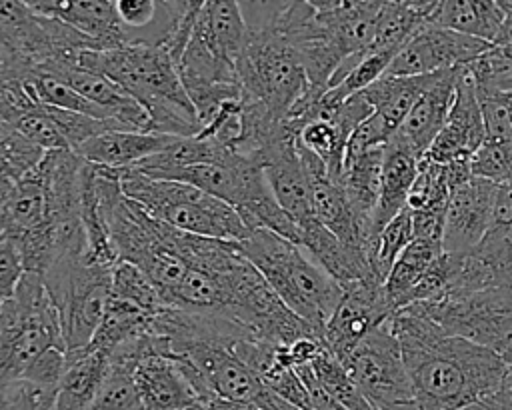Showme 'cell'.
<instances>
[{
    "label": "cell",
    "instance_id": "cell-21",
    "mask_svg": "<svg viewBox=\"0 0 512 410\" xmlns=\"http://www.w3.org/2000/svg\"><path fill=\"white\" fill-rule=\"evenodd\" d=\"M382 166H384V146H374L366 150H348L344 154V166L338 182L342 184L358 218H362L368 224L380 194Z\"/></svg>",
    "mask_w": 512,
    "mask_h": 410
},
{
    "label": "cell",
    "instance_id": "cell-22",
    "mask_svg": "<svg viewBox=\"0 0 512 410\" xmlns=\"http://www.w3.org/2000/svg\"><path fill=\"white\" fill-rule=\"evenodd\" d=\"M194 28L218 54L236 66L248 38V24L240 2L204 0Z\"/></svg>",
    "mask_w": 512,
    "mask_h": 410
},
{
    "label": "cell",
    "instance_id": "cell-46",
    "mask_svg": "<svg viewBox=\"0 0 512 410\" xmlns=\"http://www.w3.org/2000/svg\"><path fill=\"white\" fill-rule=\"evenodd\" d=\"M510 366H512V364H510Z\"/></svg>",
    "mask_w": 512,
    "mask_h": 410
},
{
    "label": "cell",
    "instance_id": "cell-41",
    "mask_svg": "<svg viewBox=\"0 0 512 410\" xmlns=\"http://www.w3.org/2000/svg\"><path fill=\"white\" fill-rule=\"evenodd\" d=\"M500 50V54L512 64V44H506V46H496Z\"/></svg>",
    "mask_w": 512,
    "mask_h": 410
},
{
    "label": "cell",
    "instance_id": "cell-42",
    "mask_svg": "<svg viewBox=\"0 0 512 410\" xmlns=\"http://www.w3.org/2000/svg\"><path fill=\"white\" fill-rule=\"evenodd\" d=\"M6 64H8V54H6V50L0 46V70L6 68Z\"/></svg>",
    "mask_w": 512,
    "mask_h": 410
},
{
    "label": "cell",
    "instance_id": "cell-27",
    "mask_svg": "<svg viewBox=\"0 0 512 410\" xmlns=\"http://www.w3.org/2000/svg\"><path fill=\"white\" fill-rule=\"evenodd\" d=\"M348 140L350 136L330 118H314L298 134V142L326 166L334 180H340Z\"/></svg>",
    "mask_w": 512,
    "mask_h": 410
},
{
    "label": "cell",
    "instance_id": "cell-23",
    "mask_svg": "<svg viewBox=\"0 0 512 410\" xmlns=\"http://www.w3.org/2000/svg\"><path fill=\"white\" fill-rule=\"evenodd\" d=\"M504 22L498 0H436L430 24L494 44Z\"/></svg>",
    "mask_w": 512,
    "mask_h": 410
},
{
    "label": "cell",
    "instance_id": "cell-3",
    "mask_svg": "<svg viewBox=\"0 0 512 410\" xmlns=\"http://www.w3.org/2000/svg\"><path fill=\"white\" fill-rule=\"evenodd\" d=\"M240 2L248 38L236 60V74L246 102L262 106L274 120H286L306 96L310 82L296 46L270 22L266 2Z\"/></svg>",
    "mask_w": 512,
    "mask_h": 410
},
{
    "label": "cell",
    "instance_id": "cell-17",
    "mask_svg": "<svg viewBox=\"0 0 512 410\" xmlns=\"http://www.w3.org/2000/svg\"><path fill=\"white\" fill-rule=\"evenodd\" d=\"M456 70L436 72L428 88L418 96L402 126L392 136L422 158L440 134L456 94Z\"/></svg>",
    "mask_w": 512,
    "mask_h": 410
},
{
    "label": "cell",
    "instance_id": "cell-5",
    "mask_svg": "<svg viewBox=\"0 0 512 410\" xmlns=\"http://www.w3.org/2000/svg\"><path fill=\"white\" fill-rule=\"evenodd\" d=\"M120 186L150 216L176 230L226 242H242L250 234V228L230 204L190 184L152 180L132 168H122Z\"/></svg>",
    "mask_w": 512,
    "mask_h": 410
},
{
    "label": "cell",
    "instance_id": "cell-2",
    "mask_svg": "<svg viewBox=\"0 0 512 410\" xmlns=\"http://www.w3.org/2000/svg\"><path fill=\"white\" fill-rule=\"evenodd\" d=\"M74 66L106 76L134 98L150 118V132L176 138L200 134L196 110L162 48L136 42L116 50H84Z\"/></svg>",
    "mask_w": 512,
    "mask_h": 410
},
{
    "label": "cell",
    "instance_id": "cell-40",
    "mask_svg": "<svg viewBox=\"0 0 512 410\" xmlns=\"http://www.w3.org/2000/svg\"><path fill=\"white\" fill-rule=\"evenodd\" d=\"M498 4L504 12V22L494 40V46H506L512 44V0H498Z\"/></svg>",
    "mask_w": 512,
    "mask_h": 410
},
{
    "label": "cell",
    "instance_id": "cell-32",
    "mask_svg": "<svg viewBox=\"0 0 512 410\" xmlns=\"http://www.w3.org/2000/svg\"><path fill=\"white\" fill-rule=\"evenodd\" d=\"M486 138L484 142H498L512 138V90H498L476 86Z\"/></svg>",
    "mask_w": 512,
    "mask_h": 410
},
{
    "label": "cell",
    "instance_id": "cell-14",
    "mask_svg": "<svg viewBox=\"0 0 512 410\" xmlns=\"http://www.w3.org/2000/svg\"><path fill=\"white\" fill-rule=\"evenodd\" d=\"M486 130L476 82L468 66L456 70V94L448 118L426 156L438 164L470 160L484 144Z\"/></svg>",
    "mask_w": 512,
    "mask_h": 410
},
{
    "label": "cell",
    "instance_id": "cell-44",
    "mask_svg": "<svg viewBox=\"0 0 512 410\" xmlns=\"http://www.w3.org/2000/svg\"><path fill=\"white\" fill-rule=\"evenodd\" d=\"M186 410H206L204 406H200V404H196V406H192V408H186Z\"/></svg>",
    "mask_w": 512,
    "mask_h": 410
},
{
    "label": "cell",
    "instance_id": "cell-4",
    "mask_svg": "<svg viewBox=\"0 0 512 410\" xmlns=\"http://www.w3.org/2000/svg\"><path fill=\"white\" fill-rule=\"evenodd\" d=\"M240 248L278 298L324 340V328L342 298V286L298 244L270 230L252 228Z\"/></svg>",
    "mask_w": 512,
    "mask_h": 410
},
{
    "label": "cell",
    "instance_id": "cell-34",
    "mask_svg": "<svg viewBox=\"0 0 512 410\" xmlns=\"http://www.w3.org/2000/svg\"><path fill=\"white\" fill-rule=\"evenodd\" d=\"M472 176L502 184L512 180V138L484 142L470 158Z\"/></svg>",
    "mask_w": 512,
    "mask_h": 410
},
{
    "label": "cell",
    "instance_id": "cell-28",
    "mask_svg": "<svg viewBox=\"0 0 512 410\" xmlns=\"http://www.w3.org/2000/svg\"><path fill=\"white\" fill-rule=\"evenodd\" d=\"M44 154L42 148L26 140L18 130L0 124V192L32 170Z\"/></svg>",
    "mask_w": 512,
    "mask_h": 410
},
{
    "label": "cell",
    "instance_id": "cell-15",
    "mask_svg": "<svg viewBox=\"0 0 512 410\" xmlns=\"http://www.w3.org/2000/svg\"><path fill=\"white\" fill-rule=\"evenodd\" d=\"M28 6L42 16L56 18L82 32L98 50L136 44V36L118 18L116 0H28Z\"/></svg>",
    "mask_w": 512,
    "mask_h": 410
},
{
    "label": "cell",
    "instance_id": "cell-10",
    "mask_svg": "<svg viewBox=\"0 0 512 410\" xmlns=\"http://www.w3.org/2000/svg\"><path fill=\"white\" fill-rule=\"evenodd\" d=\"M492 44L454 30L424 24L394 56L384 76H426L472 64Z\"/></svg>",
    "mask_w": 512,
    "mask_h": 410
},
{
    "label": "cell",
    "instance_id": "cell-31",
    "mask_svg": "<svg viewBox=\"0 0 512 410\" xmlns=\"http://www.w3.org/2000/svg\"><path fill=\"white\" fill-rule=\"evenodd\" d=\"M450 198V188L444 178L442 164L430 160L426 154L418 160L416 178L408 192L406 208L410 212L422 210H446Z\"/></svg>",
    "mask_w": 512,
    "mask_h": 410
},
{
    "label": "cell",
    "instance_id": "cell-25",
    "mask_svg": "<svg viewBox=\"0 0 512 410\" xmlns=\"http://www.w3.org/2000/svg\"><path fill=\"white\" fill-rule=\"evenodd\" d=\"M442 244L432 240L414 238L398 256L388 278L384 282V294L390 310L396 314L406 306L408 294L418 284V280L426 274V270L440 258Z\"/></svg>",
    "mask_w": 512,
    "mask_h": 410
},
{
    "label": "cell",
    "instance_id": "cell-11",
    "mask_svg": "<svg viewBox=\"0 0 512 410\" xmlns=\"http://www.w3.org/2000/svg\"><path fill=\"white\" fill-rule=\"evenodd\" d=\"M434 74L426 76H382L378 82L362 90V98L370 104L372 114L352 132L348 150H366L384 146L402 126L406 114L428 88Z\"/></svg>",
    "mask_w": 512,
    "mask_h": 410
},
{
    "label": "cell",
    "instance_id": "cell-12",
    "mask_svg": "<svg viewBox=\"0 0 512 410\" xmlns=\"http://www.w3.org/2000/svg\"><path fill=\"white\" fill-rule=\"evenodd\" d=\"M394 316L384 284L358 280L342 286V298L324 328L326 348L342 362L374 328Z\"/></svg>",
    "mask_w": 512,
    "mask_h": 410
},
{
    "label": "cell",
    "instance_id": "cell-19",
    "mask_svg": "<svg viewBox=\"0 0 512 410\" xmlns=\"http://www.w3.org/2000/svg\"><path fill=\"white\" fill-rule=\"evenodd\" d=\"M174 140L176 136H166L156 132L114 130V132H104L96 138H90L76 150V154L86 162L122 170L162 152Z\"/></svg>",
    "mask_w": 512,
    "mask_h": 410
},
{
    "label": "cell",
    "instance_id": "cell-38",
    "mask_svg": "<svg viewBox=\"0 0 512 410\" xmlns=\"http://www.w3.org/2000/svg\"><path fill=\"white\" fill-rule=\"evenodd\" d=\"M116 12L124 28L132 34L150 28L158 16V2L152 0H116Z\"/></svg>",
    "mask_w": 512,
    "mask_h": 410
},
{
    "label": "cell",
    "instance_id": "cell-6",
    "mask_svg": "<svg viewBox=\"0 0 512 410\" xmlns=\"http://www.w3.org/2000/svg\"><path fill=\"white\" fill-rule=\"evenodd\" d=\"M50 348H64L60 314L40 276L26 272L0 310V386L24 378Z\"/></svg>",
    "mask_w": 512,
    "mask_h": 410
},
{
    "label": "cell",
    "instance_id": "cell-9",
    "mask_svg": "<svg viewBox=\"0 0 512 410\" xmlns=\"http://www.w3.org/2000/svg\"><path fill=\"white\" fill-rule=\"evenodd\" d=\"M390 320L374 328L342 364L368 404L378 410H408L416 402Z\"/></svg>",
    "mask_w": 512,
    "mask_h": 410
},
{
    "label": "cell",
    "instance_id": "cell-45",
    "mask_svg": "<svg viewBox=\"0 0 512 410\" xmlns=\"http://www.w3.org/2000/svg\"><path fill=\"white\" fill-rule=\"evenodd\" d=\"M370 410H378V408H374V406H372V408H370ZM408 410H418V406H416V404H414V406H412V408H408Z\"/></svg>",
    "mask_w": 512,
    "mask_h": 410
},
{
    "label": "cell",
    "instance_id": "cell-20",
    "mask_svg": "<svg viewBox=\"0 0 512 410\" xmlns=\"http://www.w3.org/2000/svg\"><path fill=\"white\" fill-rule=\"evenodd\" d=\"M110 366V356L92 348L66 354V370L56 390L54 410H88Z\"/></svg>",
    "mask_w": 512,
    "mask_h": 410
},
{
    "label": "cell",
    "instance_id": "cell-7",
    "mask_svg": "<svg viewBox=\"0 0 512 410\" xmlns=\"http://www.w3.org/2000/svg\"><path fill=\"white\" fill-rule=\"evenodd\" d=\"M112 268L88 264L84 254H68L42 276L60 314L66 354L90 346L110 300Z\"/></svg>",
    "mask_w": 512,
    "mask_h": 410
},
{
    "label": "cell",
    "instance_id": "cell-8",
    "mask_svg": "<svg viewBox=\"0 0 512 410\" xmlns=\"http://www.w3.org/2000/svg\"><path fill=\"white\" fill-rule=\"evenodd\" d=\"M402 310L420 314L438 324L446 334L466 338L488 348L508 366L512 364V308L490 296L440 294Z\"/></svg>",
    "mask_w": 512,
    "mask_h": 410
},
{
    "label": "cell",
    "instance_id": "cell-18",
    "mask_svg": "<svg viewBox=\"0 0 512 410\" xmlns=\"http://www.w3.org/2000/svg\"><path fill=\"white\" fill-rule=\"evenodd\" d=\"M418 160L420 158L410 148H406L402 142H398L396 138H390L384 144V166H382L380 194H378L374 212L370 216V226H372L374 238H378V234L386 228V224L406 208L408 192L416 178Z\"/></svg>",
    "mask_w": 512,
    "mask_h": 410
},
{
    "label": "cell",
    "instance_id": "cell-16",
    "mask_svg": "<svg viewBox=\"0 0 512 410\" xmlns=\"http://www.w3.org/2000/svg\"><path fill=\"white\" fill-rule=\"evenodd\" d=\"M134 380L144 410H186L200 402L178 364L158 352L148 328L144 350L134 368Z\"/></svg>",
    "mask_w": 512,
    "mask_h": 410
},
{
    "label": "cell",
    "instance_id": "cell-43",
    "mask_svg": "<svg viewBox=\"0 0 512 410\" xmlns=\"http://www.w3.org/2000/svg\"><path fill=\"white\" fill-rule=\"evenodd\" d=\"M462 410H488L486 406H482L480 402L478 404H472V406H466V408H462Z\"/></svg>",
    "mask_w": 512,
    "mask_h": 410
},
{
    "label": "cell",
    "instance_id": "cell-39",
    "mask_svg": "<svg viewBox=\"0 0 512 410\" xmlns=\"http://www.w3.org/2000/svg\"><path fill=\"white\" fill-rule=\"evenodd\" d=\"M500 232H512V180L496 186L494 210H492V228Z\"/></svg>",
    "mask_w": 512,
    "mask_h": 410
},
{
    "label": "cell",
    "instance_id": "cell-36",
    "mask_svg": "<svg viewBox=\"0 0 512 410\" xmlns=\"http://www.w3.org/2000/svg\"><path fill=\"white\" fill-rule=\"evenodd\" d=\"M0 390L4 392L8 410H54L58 388L20 378L0 386Z\"/></svg>",
    "mask_w": 512,
    "mask_h": 410
},
{
    "label": "cell",
    "instance_id": "cell-13",
    "mask_svg": "<svg viewBox=\"0 0 512 410\" xmlns=\"http://www.w3.org/2000/svg\"><path fill=\"white\" fill-rule=\"evenodd\" d=\"M496 186V182L470 176L466 182L450 190L442 234V252L464 256L486 238L492 228Z\"/></svg>",
    "mask_w": 512,
    "mask_h": 410
},
{
    "label": "cell",
    "instance_id": "cell-33",
    "mask_svg": "<svg viewBox=\"0 0 512 410\" xmlns=\"http://www.w3.org/2000/svg\"><path fill=\"white\" fill-rule=\"evenodd\" d=\"M40 104L24 76L0 72V124L14 128L22 116L34 112Z\"/></svg>",
    "mask_w": 512,
    "mask_h": 410
},
{
    "label": "cell",
    "instance_id": "cell-29",
    "mask_svg": "<svg viewBox=\"0 0 512 410\" xmlns=\"http://www.w3.org/2000/svg\"><path fill=\"white\" fill-rule=\"evenodd\" d=\"M414 240V228H412V214L408 208H404L396 218H392L386 228L378 234L372 256H370V268L372 274L384 284L388 278V272L392 270L394 262L402 254V250Z\"/></svg>",
    "mask_w": 512,
    "mask_h": 410
},
{
    "label": "cell",
    "instance_id": "cell-30",
    "mask_svg": "<svg viewBox=\"0 0 512 410\" xmlns=\"http://www.w3.org/2000/svg\"><path fill=\"white\" fill-rule=\"evenodd\" d=\"M118 298H124L138 308H142L152 318L160 314L166 304L160 298L158 288L152 284V280L134 264L118 260L112 268V292Z\"/></svg>",
    "mask_w": 512,
    "mask_h": 410
},
{
    "label": "cell",
    "instance_id": "cell-24",
    "mask_svg": "<svg viewBox=\"0 0 512 410\" xmlns=\"http://www.w3.org/2000/svg\"><path fill=\"white\" fill-rule=\"evenodd\" d=\"M436 0H404V2H382L376 32L366 54L374 52H394L398 54L402 46L424 26L430 24Z\"/></svg>",
    "mask_w": 512,
    "mask_h": 410
},
{
    "label": "cell",
    "instance_id": "cell-37",
    "mask_svg": "<svg viewBox=\"0 0 512 410\" xmlns=\"http://www.w3.org/2000/svg\"><path fill=\"white\" fill-rule=\"evenodd\" d=\"M64 370H66V350L50 348L32 362V366L26 370L24 378L32 380L36 384H42V386L58 388Z\"/></svg>",
    "mask_w": 512,
    "mask_h": 410
},
{
    "label": "cell",
    "instance_id": "cell-35",
    "mask_svg": "<svg viewBox=\"0 0 512 410\" xmlns=\"http://www.w3.org/2000/svg\"><path fill=\"white\" fill-rule=\"evenodd\" d=\"M14 130H18L26 140H30L32 144H36L38 148H42L44 152H52V150H70L68 142L64 140V136L60 134L58 126L52 122V118L46 112V106L40 104V108H36L34 112L22 116L16 124Z\"/></svg>",
    "mask_w": 512,
    "mask_h": 410
},
{
    "label": "cell",
    "instance_id": "cell-1",
    "mask_svg": "<svg viewBox=\"0 0 512 410\" xmlns=\"http://www.w3.org/2000/svg\"><path fill=\"white\" fill-rule=\"evenodd\" d=\"M418 410H462L496 392L508 364L432 320L400 310L392 316Z\"/></svg>",
    "mask_w": 512,
    "mask_h": 410
},
{
    "label": "cell",
    "instance_id": "cell-26",
    "mask_svg": "<svg viewBox=\"0 0 512 410\" xmlns=\"http://www.w3.org/2000/svg\"><path fill=\"white\" fill-rule=\"evenodd\" d=\"M150 320H152V316L146 314L136 304L110 294L102 322L96 328L88 348L110 356L118 346H122L130 338L142 334L148 328Z\"/></svg>",
    "mask_w": 512,
    "mask_h": 410
}]
</instances>
